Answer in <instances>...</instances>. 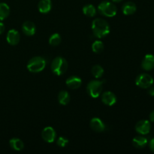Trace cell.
<instances>
[{"label":"cell","mask_w":154,"mask_h":154,"mask_svg":"<svg viewBox=\"0 0 154 154\" xmlns=\"http://www.w3.org/2000/svg\"><path fill=\"white\" fill-rule=\"evenodd\" d=\"M111 1H112L113 2H122L123 0H111Z\"/></svg>","instance_id":"cell-30"},{"label":"cell","mask_w":154,"mask_h":154,"mask_svg":"<svg viewBox=\"0 0 154 154\" xmlns=\"http://www.w3.org/2000/svg\"><path fill=\"white\" fill-rule=\"evenodd\" d=\"M98 10L102 15L108 17H113L117 13V8L113 2L108 1H103L98 6Z\"/></svg>","instance_id":"cell-4"},{"label":"cell","mask_w":154,"mask_h":154,"mask_svg":"<svg viewBox=\"0 0 154 154\" xmlns=\"http://www.w3.org/2000/svg\"><path fill=\"white\" fill-rule=\"evenodd\" d=\"M6 40H7L8 43L12 46L17 45L20 40V33L15 29L9 30L7 33V35H6Z\"/></svg>","instance_id":"cell-9"},{"label":"cell","mask_w":154,"mask_h":154,"mask_svg":"<svg viewBox=\"0 0 154 154\" xmlns=\"http://www.w3.org/2000/svg\"><path fill=\"white\" fill-rule=\"evenodd\" d=\"M46 66V61L41 57H32L27 63V69L32 73H38L42 72Z\"/></svg>","instance_id":"cell-2"},{"label":"cell","mask_w":154,"mask_h":154,"mask_svg":"<svg viewBox=\"0 0 154 154\" xmlns=\"http://www.w3.org/2000/svg\"><path fill=\"white\" fill-rule=\"evenodd\" d=\"M23 32L27 36L34 35L36 32L35 25L32 21H25L22 26Z\"/></svg>","instance_id":"cell-12"},{"label":"cell","mask_w":154,"mask_h":154,"mask_svg":"<svg viewBox=\"0 0 154 154\" xmlns=\"http://www.w3.org/2000/svg\"><path fill=\"white\" fill-rule=\"evenodd\" d=\"M150 129H151V125L148 120H140L135 125V130L140 135H147L150 132Z\"/></svg>","instance_id":"cell-7"},{"label":"cell","mask_w":154,"mask_h":154,"mask_svg":"<svg viewBox=\"0 0 154 154\" xmlns=\"http://www.w3.org/2000/svg\"><path fill=\"white\" fill-rule=\"evenodd\" d=\"M141 67L145 71H150L154 69V56L153 54H147L144 57Z\"/></svg>","instance_id":"cell-13"},{"label":"cell","mask_w":154,"mask_h":154,"mask_svg":"<svg viewBox=\"0 0 154 154\" xmlns=\"http://www.w3.org/2000/svg\"><path fill=\"white\" fill-rule=\"evenodd\" d=\"M149 147H150V150H151L153 153H154V138L150 140V143H149Z\"/></svg>","instance_id":"cell-26"},{"label":"cell","mask_w":154,"mask_h":154,"mask_svg":"<svg viewBox=\"0 0 154 154\" xmlns=\"http://www.w3.org/2000/svg\"><path fill=\"white\" fill-rule=\"evenodd\" d=\"M104 72H105L104 69L99 65H96L92 68V74L95 77V78H97V79L101 78L104 75Z\"/></svg>","instance_id":"cell-22"},{"label":"cell","mask_w":154,"mask_h":154,"mask_svg":"<svg viewBox=\"0 0 154 154\" xmlns=\"http://www.w3.org/2000/svg\"><path fill=\"white\" fill-rule=\"evenodd\" d=\"M83 13L87 17H93L96 14V9L95 8L94 5L91 4L86 5L83 8Z\"/></svg>","instance_id":"cell-21"},{"label":"cell","mask_w":154,"mask_h":154,"mask_svg":"<svg viewBox=\"0 0 154 154\" xmlns=\"http://www.w3.org/2000/svg\"><path fill=\"white\" fill-rule=\"evenodd\" d=\"M148 93L150 96H154V87H149V90H148Z\"/></svg>","instance_id":"cell-28"},{"label":"cell","mask_w":154,"mask_h":154,"mask_svg":"<svg viewBox=\"0 0 154 154\" xmlns=\"http://www.w3.org/2000/svg\"><path fill=\"white\" fill-rule=\"evenodd\" d=\"M5 29V27L4 23L2 22H0V35L2 34V33L4 32Z\"/></svg>","instance_id":"cell-27"},{"label":"cell","mask_w":154,"mask_h":154,"mask_svg":"<svg viewBox=\"0 0 154 154\" xmlns=\"http://www.w3.org/2000/svg\"><path fill=\"white\" fill-rule=\"evenodd\" d=\"M42 137L45 141L48 143H53L54 142L57 137V133L54 128L51 126L45 127L42 132Z\"/></svg>","instance_id":"cell-8"},{"label":"cell","mask_w":154,"mask_h":154,"mask_svg":"<svg viewBox=\"0 0 154 154\" xmlns=\"http://www.w3.org/2000/svg\"><path fill=\"white\" fill-rule=\"evenodd\" d=\"M103 83L99 81H91L87 87V91L92 98H98L101 95Z\"/></svg>","instance_id":"cell-5"},{"label":"cell","mask_w":154,"mask_h":154,"mask_svg":"<svg viewBox=\"0 0 154 154\" xmlns=\"http://www.w3.org/2000/svg\"><path fill=\"white\" fill-rule=\"evenodd\" d=\"M93 35L98 38H102L110 32V26L106 20L102 18H96L92 23Z\"/></svg>","instance_id":"cell-1"},{"label":"cell","mask_w":154,"mask_h":154,"mask_svg":"<svg viewBox=\"0 0 154 154\" xmlns=\"http://www.w3.org/2000/svg\"><path fill=\"white\" fill-rule=\"evenodd\" d=\"M10 14V8L6 3H0V20H4Z\"/></svg>","instance_id":"cell-20"},{"label":"cell","mask_w":154,"mask_h":154,"mask_svg":"<svg viewBox=\"0 0 154 154\" xmlns=\"http://www.w3.org/2000/svg\"><path fill=\"white\" fill-rule=\"evenodd\" d=\"M102 102L108 106H113L117 102V96L111 91L105 92L102 95Z\"/></svg>","instance_id":"cell-11"},{"label":"cell","mask_w":154,"mask_h":154,"mask_svg":"<svg viewBox=\"0 0 154 154\" xmlns=\"http://www.w3.org/2000/svg\"><path fill=\"white\" fill-rule=\"evenodd\" d=\"M68 69V63L65 58L57 57L51 63V70L57 76L63 75Z\"/></svg>","instance_id":"cell-3"},{"label":"cell","mask_w":154,"mask_h":154,"mask_svg":"<svg viewBox=\"0 0 154 154\" xmlns=\"http://www.w3.org/2000/svg\"><path fill=\"white\" fill-rule=\"evenodd\" d=\"M62 38L59 33H54L50 37L49 44L51 46H57L61 43Z\"/></svg>","instance_id":"cell-23"},{"label":"cell","mask_w":154,"mask_h":154,"mask_svg":"<svg viewBox=\"0 0 154 154\" xmlns=\"http://www.w3.org/2000/svg\"><path fill=\"white\" fill-rule=\"evenodd\" d=\"M90 128L96 132H102L105 130L106 126L102 120L98 117H94L90 122Z\"/></svg>","instance_id":"cell-10"},{"label":"cell","mask_w":154,"mask_h":154,"mask_svg":"<svg viewBox=\"0 0 154 154\" xmlns=\"http://www.w3.org/2000/svg\"><path fill=\"white\" fill-rule=\"evenodd\" d=\"M147 143H148V141H147V138L144 136H141V135L135 137L132 139V144L135 148L138 149H142L145 147Z\"/></svg>","instance_id":"cell-17"},{"label":"cell","mask_w":154,"mask_h":154,"mask_svg":"<svg viewBox=\"0 0 154 154\" xmlns=\"http://www.w3.org/2000/svg\"><path fill=\"white\" fill-rule=\"evenodd\" d=\"M153 84V78L148 74L143 73L137 76L135 79V84L138 87L142 89H147L151 87Z\"/></svg>","instance_id":"cell-6"},{"label":"cell","mask_w":154,"mask_h":154,"mask_svg":"<svg viewBox=\"0 0 154 154\" xmlns=\"http://www.w3.org/2000/svg\"><path fill=\"white\" fill-rule=\"evenodd\" d=\"M38 8L40 13L47 14L51 11L52 8L51 0H41L38 5Z\"/></svg>","instance_id":"cell-15"},{"label":"cell","mask_w":154,"mask_h":154,"mask_svg":"<svg viewBox=\"0 0 154 154\" xmlns=\"http://www.w3.org/2000/svg\"><path fill=\"white\" fill-rule=\"evenodd\" d=\"M9 144L13 150H17V151H20V150H23L24 148L23 142L19 138H11L9 141Z\"/></svg>","instance_id":"cell-18"},{"label":"cell","mask_w":154,"mask_h":154,"mask_svg":"<svg viewBox=\"0 0 154 154\" xmlns=\"http://www.w3.org/2000/svg\"><path fill=\"white\" fill-rule=\"evenodd\" d=\"M92 50L96 54H100L104 50V44L101 41H95L92 45Z\"/></svg>","instance_id":"cell-24"},{"label":"cell","mask_w":154,"mask_h":154,"mask_svg":"<svg viewBox=\"0 0 154 154\" xmlns=\"http://www.w3.org/2000/svg\"><path fill=\"white\" fill-rule=\"evenodd\" d=\"M137 10L136 5L132 2H127L123 4L122 7V11L125 15H132L135 13Z\"/></svg>","instance_id":"cell-16"},{"label":"cell","mask_w":154,"mask_h":154,"mask_svg":"<svg viewBox=\"0 0 154 154\" xmlns=\"http://www.w3.org/2000/svg\"><path fill=\"white\" fill-rule=\"evenodd\" d=\"M66 85L69 88L72 90H76L78 89L82 84V80L78 76H71L66 80Z\"/></svg>","instance_id":"cell-14"},{"label":"cell","mask_w":154,"mask_h":154,"mask_svg":"<svg viewBox=\"0 0 154 154\" xmlns=\"http://www.w3.org/2000/svg\"><path fill=\"white\" fill-rule=\"evenodd\" d=\"M57 144L59 147H65L68 144H69V140H68L66 138H65V137L61 136L57 139Z\"/></svg>","instance_id":"cell-25"},{"label":"cell","mask_w":154,"mask_h":154,"mask_svg":"<svg viewBox=\"0 0 154 154\" xmlns=\"http://www.w3.org/2000/svg\"><path fill=\"white\" fill-rule=\"evenodd\" d=\"M58 101L60 105H68L69 102H70V95L66 90H62L58 94Z\"/></svg>","instance_id":"cell-19"},{"label":"cell","mask_w":154,"mask_h":154,"mask_svg":"<svg viewBox=\"0 0 154 154\" xmlns=\"http://www.w3.org/2000/svg\"><path fill=\"white\" fill-rule=\"evenodd\" d=\"M149 118H150V121L154 123V111H153L151 113H150V116H149Z\"/></svg>","instance_id":"cell-29"}]
</instances>
